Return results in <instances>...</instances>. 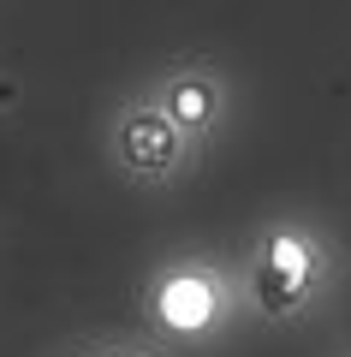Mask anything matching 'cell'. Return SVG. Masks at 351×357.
<instances>
[{
    "label": "cell",
    "instance_id": "obj_1",
    "mask_svg": "<svg viewBox=\"0 0 351 357\" xmlns=\"http://www.w3.org/2000/svg\"><path fill=\"white\" fill-rule=\"evenodd\" d=\"M304 274H310L304 244L274 238V244H268V268H262V304L268 310H292V298L304 292Z\"/></svg>",
    "mask_w": 351,
    "mask_h": 357
},
{
    "label": "cell",
    "instance_id": "obj_2",
    "mask_svg": "<svg viewBox=\"0 0 351 357\" xmlns=\"http://www.w3.org/2000/svg\"><path fill=\"white\" fill-rule=\"evenodd\" d=\"M126 149L137 167H167V155H173V126H167L161 114H137L126 131Z\"/></svg>",
    "mask_w": 351,
    "mask_h": 357
},
{
    "label": "cell",
    "instance_id": "obj_3",
    "mask_svg": "<svg viewBox=\"0 0 351 357\" xmlns=\"http://www.w3.org/2000/svg\"><path fill=\"white\" fill-rule=\"evenodd\" d=\"M161 310H167L173 328H202L209 310H214V298H209V286H202V280H173V286H167V298H161Z\"/></svg>",
    "mask_w": 351,
    "mask_h": 357
},
{
    "label": "cell",
    "instance_id": "obj_4",
    "mask_svg": "<svg viewBox=\"0 0 351 357\" xmlns=\"http://www.w3.org/2000/svg\"><path fill=\"white\" fill-rule=\"evenodd\" d=\"M173 107H179V119H185V126H197V119L209 114V89H202V84H179Z\"/></svg>",
    "mask_w": 351,
    "mask_h": 357
}]
</instances>
